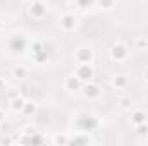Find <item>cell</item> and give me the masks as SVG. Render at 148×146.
<instances>
[{"instance_id":"27","label":"cell","mask_w":148,"mask_h":146,"mask_svg":"<svg viewBox=\"0 0 148 146\" xmlns=\"http://www.w3.org/2000/svg\"><path fill=\"white\" fill-rule=\"evenodd\" d=\"M2 28H3V23H2V21H0V31H2Z\"/></svg>"},{"instance_id":"14","label":"cell","mask_w":148,"mask_h":146,"mask_svg":"<svg viewBox=\"0 0 148 146\" xmlns=\"http://www.w3.org/2000/svg\"><path fill=\"white\" fill-rule=\"evenodd\" d=\"M26 76H28V69L24 65H17V67L12 69V77L14 79H24Z\"/></svg>"},{"instance_id":"18","label":"cell","mask_w":148,"mask_h":146,"mask_svg":"<svg viewBox=\"0 0 148 146\" xmlns=\"http://www.w3.org/2000/svg\"><path fill=\"white\" fill-rule=\"evenodd\" d=\"M134 132L140 134V136H148V122H143V124L134 126Z\"/></svg>"},{"instance_id":"22","label":"cell","mask_w":148,"mask_h":146,"mask_svg":"<svg viewBox=\"0 0 148 146\" xmlns=\"http://www.w3.org/2000/svg\"><path fill=\"white\" fill-rule=\"evenodd\" d=\"M5 88H7V81L5 77H0V91H5Z\"/></svg>"},{"instance_id":"28","label":"cell","mask_w":148,"mask_h":146,"mask_svg":"<svg viewBox=\"0 0 148 146\" xmlns=\"http://www.w3.org/2000/svg\"><path fill=\"white\" fill-rule=\"evenodd\" d=\"M23 2H31V0H23Z\"/></svg>"},{"instance_id":"13","label":"cell","mask_w":148,"mask_h":146,"mask_svg":"<svg viewBox=\"0 0 148 146\" xmlns=\"http://www.w3.org/2000/svg\"><path fill=\"white\" fill-rule=\"evenodd\" d=\"M117 105H119L121 110H131L134 107V102H133L131 96H121V98L117 100Z\"/></svg>"},{"instance_id":"12","label":"cell","mask_w":148,"mask_h":146,"mask_svg":"<svg viewBox=\"0 0 148 146\" xmlns=\"http://www.w3.org/2000/svg\"><path fill=\"white\" fill-rule=\"evenodd\" d=\"M36 112H38L36 102H33V100H26L24 105H23V110H21V115H23V117H33Z\"/></svg>"},{"instance_id":"24","label":"cell","mask_w":148,"mask_h":146,"mask_svg":"<svg viewBox=\"0 0 148 146\" xmlns=\"http://www.w3.org/2000/svg\"><path fill=\"white\" fill-rule=\"evenodd\" d=\"M5 119H7V115H5V112L2 110V107H0V124H3V122H5Z\"/></svg>"},{"instance_id":"8","label":"cell","mask_w":148,"mask_h":146,"mask_svg":"<svg viewBox=\"0 0 148 146\" xmlns=\"http://www.w3.org/2000/svg\"><path fill=\"white\" fill-rule=\"evenodd\" d=\"M129 120H131L133 126H138V124L148 122V113L143 108H133L131 110V115H129Z\"/></svg>"},{"instance_id":"20","label":"cell","mask_w":148,"mask_h":146,"mask_svg":"<svg viewBox=\"0 0 148 146\" xmlns=\"http://www.w3.org/2000/svg\"><path fill=\"white\" fill-rule=\"evenodd\" d=\"M77 5H79L81 9H86V7L91 5V0H77Z\"/></svg>"},{"instance_id":"7","label":"cell","mask_w":148,"mask_h":146,"mask_svg":"<svg viewBox=\"0 0 148 146\" xmlns=\"http://www.w3.org/2000/svg\"><path fill=\"white\" fill-rule=\"evenodd\" d=\"M62 88L66 89V91H69V93H74V91H81V88H83V81L76 76V74H69L66 79H64V83H62Z\"/></svg>"},{"instance_id":"16","label":"cell","mask_w":148,"mask_h":146,"mask_svg":"<svg viewBox=\"0 0 148 146\" xmlns=\"http://www.w3.org/2000/svg\"><path fill=\"white\" fill-rule=\"evenodd\" d=\"M52 141H53V145H57V146H66V145H69V136L67 134H55Z\"/></svg>"},{"instance_id":"2","label":"cell","mask_w":148,"mask_h":146,"mask_svg":"<svg viewBox=\"0 0 148 146\" xmlns=\"http://www.w3.org/2000/svg\"><path fill=\"white\" fill-rule=\"evenodd\" d=\"M109 55H110V59L114 62H126L129 59V48L124 43L115 41L110 46V50H109Z\"/></svg>"},{"instance_id":"3","label":"cell","mask_w":148,"mask_h":146,"mask_svg":"<svg viewBox=\"0 0 148 146\" xmlns=\"http://www.w3.org/2000/svg\"><path fill=\"white\" fill-rule=\"evenodd\" d=\"M59 26H60V29L64 33H73L74 29L77 28V19H76V16H74L73 12H66V14L60 16Z\"/></svg>"},{"instance_id":"23","label":"cell","mask_w":148,"mask_h":146,"mask_svg":"<svg viewBox=\"0 0 148 146\" xmlns=\"http://www.w3.org/2000/svg\"><path fill=\"white\" fill-rule=\"evenodd\" d=\"M0 143H2V145H10V143H16V141H14V139H10V138H2V139H0Z\"/></svg>"},{"instance_id":"17","label":"cell","mask_w":148,"mask_h":146,"mask_svg":"<svg viewBox=\"0 0 148 146\" xmlns=\"http://www.w3.org/2000/svg\"><path fill=\"white\" fill-rule=\"evenodd\" d=\"M97 5L102 10H112L114 5H115V0H97Z\"/></svg>"},{"instance_id":"15","label":"cell","mask_w":148,"mask_h":146,"mask_svg":"<svg viewBox=\"0 0 148 146\" xmlns=\"http://www.w3.org/2000/svg\"><path fill=\"white\" fill-rule=\"evenodd\" d=\"M134 48H136V50H140V52L147 50V48H148V38L138 36L136 40H134Z\"/></svg>"},{"instance_id":"19","label":"cell","mask_w":148,"mask_h":146,"mask_svg":"<svg viewBox=\"0 0 148 146\" xmlns=\"http://www.w3.org/2000/svg\"><path fill=\"white\" fill-rule=\"evenodd\" d=\"M33 132H36V129H35L33 126H24V127L21 129V134H26V136H31Z\"/></svg>"},{"instance_id":"4","label":"cell","mask_w":148,"mask_h":146,"mask_svg":"<svg viewBox=\"0 0 148 146\" xmlns=\"http://www.w3.org/2000/svg\"><path fill=\"white\" fill-rule=\"evenodd\" d=\"M28 12H29V16H31L33 19L40 21V19H43V17L47 16V3H45L43 0H31Z\"/></svg>"},{"instance_id":"11","label":"cell","mask_w":148,"mask_h":146,"mask_svg":"<svg viewBox=\"0 0 148 146\" xmlns=\"http://www.w3.org/2000/svg\"><path fill=\"white\" fill-rule=\"evenodd\" d=\"M24 102H26V98L21 96V95H17V96H14V98H9V108L12 110L14 113H21Z\"/></svg>"},{"instance_id":"25","label":"cell","mask_w":148,"mask_h":146,"mask_svg":"<svg viewBox=\"0 0 148 146\" xmlns=\"http://www.w3.org/2000/svg\"><path fill=\"white\" fill-rule=\"evenodd\" d=\"M143 79H145V83H148V67H145V71H143Z\"/></svg>"},{"instance_id":"9","label":"cell","mask_w":148,"mask_h":146,"mask_svg":"<svg viewBox=\"0 0 148 146\" xmlns=\"http://www.w3.org/2000/svg\"><path fill=\"white\" fill-rule=\"evenodd\" d=\"M110 84H112V88H115V89L122 91V89H126V88L129 86V79H127V76H126V74H115V76L112 77Z\"/></svg>"},{"instance_id":"10","label":"cell","mask_w":148,"mask_h":146,"mask_svg":"<svg viewBox=\"0 0 148 146\" xmlns=\"http://www.w3.org/2000/svg\"><path fill=\"white\" fill-rule=\"evenodd\" d=\"M93 138L88 132H77L76 136L69 138V145H93Z\"/></svg>"},{"instance_id":"26","label":"cell","mask_w":148,"mask_h":146,"mask_svg":"<svg viewBox=\"0 0 148 146\" xmlns=\"http://www.w3.org/2000/svg\"><path fill=\"white\" fill-rule=\"evenodd\" d=\"M143 143H145V145L148 146V138H147V139H143Z\"/></svg>"},{"instance_id":"1","label":"cell","mask_w":148,"mask_h":146,"mask_svg":"<svg viewBox=\"0 0 148 146\" xmlns=\"http://www.w3.org/2000/svg\"><path fill=\"white\" fill-rule=\"evenodd\" d=\"M81 95H83L84 100L95 102V100H98V98L102 96V88H100L97 83H93V81H86V83H83Z\"/></svg>"},{"instance_id":"6","label":"cell","mask_w":148,"mask_h":146,"mask_svg":"<svg viewBox=\"0 0 148 146\" xmlns=\"http://www.w3.org/2000/svg\"><path fill=\"white\" fill-rule=\"evenodd\" d=\"M74 74H76L83 83H86V81H91V79H93V76H95V69H93L91 64H76V67H74Z\"/></svg>"},{"instance_id":"21","label":"cell","mask_w":148,"mask_h":146,"mask_svg":"<svg viewBox=\"0 0 148 146\" xmlns=\"http://www.w3.org/2000/svg\"><path fill=\"white\" fill-rule=\"evenodd\" d=\"M17 95H19V91H17L16 88H10V89H9V98H14V96H17Z\"/></svg>"},{"instance_id":"5","label":"cell","mask_w":148,"mask_h":146,"mask_svg":"<svg viewBox=\"0 0 148 146\" xmlns=\"http://www.w3.org/2000/svg\"><path fill=\"white\" fill-rule=\"evenodd\" d=\"M74 60L76 64H93L95 60V53L91 48H86V46H81L74 52Z\"/></svg>"}]
</instances>
